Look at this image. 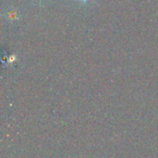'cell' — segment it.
Returning a JSON list of instances; mask_svg holds the SVG:
<instances>
[{"mask_svg":"<svg viewBox=\"0 0 158 158\" xmlns=\"http://www.w3.org/2000/svg\"><path fill=\"white\" fill-rule=\"evenodd\" d=\"M79 1H81V2H84V3H86V2H89V1H91V0H79Z\"/></svg>","mask_w":158,"mask_h":158,"instance_id":"cell-1","label":"cell"}]
</instances>
